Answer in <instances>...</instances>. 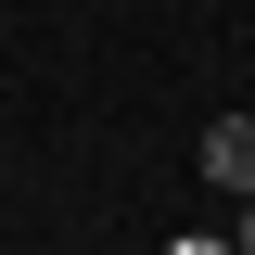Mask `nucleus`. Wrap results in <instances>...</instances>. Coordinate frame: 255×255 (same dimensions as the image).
Returning <instances> with one entry per match:
<instances>
[{
  "mask_svg": "<svg viewBox=\"0 0 255 255\" xmlns=\"http://www.w3.org/2000/svg\"><path fill=\"white\" fill-rule=\"evenodd\" d=\"M204 179H217L230 204H255V115H217V128H204Z\"/></svg>",
  "mask_w": 255,
  "mask_h": 255,
  "instance_id": "obj_1",
  "label": "nucleus"
},
{
  "mask_svg": "<svg viewBox=\"0 0 255 255\" xmlns=\"http://www.w3.org/2000/svg\"><path fill=\"white\" fill-rule=\"evenodd\" d=\"M166 255H230V230H179V243H166Z\"/></svg>",
  "mask_w": 255,
  "mask_h": 255,
  "instance_id": "obj_2",
  "label": "nucleus"
},
{
  "mask_svg": "<svg viewBox=\"0 0 255 255\" xmlns=\"http://www.w3.org/2000/svg\"><path fill=\"white\" fill-rule=\"evenodd\" d=\"M230 255H255V204H230Z\"/></svg>",
  "mask_w": 255,
  "mask_h": 255,
  "instance_id": "obj_3",
  "label": "nucleus"
}]
</instances>
